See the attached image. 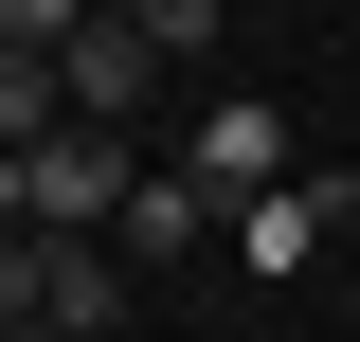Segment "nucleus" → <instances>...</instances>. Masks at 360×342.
I'll use <instances>...</instances> for the list:
<instances>
[{"label":"nucleus","mask_w":360,"mask_h":342,"mask_svg":"<svg viewBox=\"0 0 360 342\" xmlns=\"http://www.w3.org/2000/svg\"><path fill=\"white\" fill-rule=\"evenodd\" d=\"M198 234H234V216L198 198V180H180V163H162V180H144V198H127V234H108V253H127V270H180V253H198Z\"/></svg>","instance_id":"4"},{"label":"nucleus","mask_w":360,"mask_h":342,"mask_svg":"<svg viewBox=\"0 0 360 342\" xmlns=\"http://www.w3.org/2000/svg\"><path fill=\"white\" fill-rule=\"evenodd\" d=\"M18 342H72V324H18Z\"/></svg>","instance_id":"7"},{"label":"nucleus","mask_w":360,"mask_h":342,"mask_svg":"<svg viewBox=\"0 0 360 342\" xmlns=\"http://www.w3.org/2000/svg\"><path fill=\"white\" fill-rule=\"evenodd\" d=\"M180 180H198L217 216L288 198V108H270V90H217V108H198V144H180Z\"/></svg>","instance_id":"1"},{"label":"nucleus","mask_w":360,"mask_h":342,"mask_svg":"<svg viewBox=\"0 0 360 342\" xmlns=\"http://www.w3.org/2000/svg\"><path fill=\"white\" fill-rule=\"evenodd\" d=\"M127 289H144L127 253H54V324H72V342H108V324H127Z\"/></svg>","instance_id":"6"},{"label":"nucleus","mask_w":360,"mask_h":342,"mask_svg":"<svg viewBox=\"0 0 360 342\" xmlns=\"http://www.w3.org/2000/svg\"><path fill=\"white\" fill-rule=\"evenodd\" d=\"M342 198H360V180H288V198H252V216H234V253H252V289H288V270H307L324 234H342Z\"/></svg>","instance_id":"3"},{"label":"nucleus","mask_w":360,"mask_h":342,"mask_svg":"<svg viewBox=\"0 0 360 342\" xmlns=\"http://www.w3.org/2000/svg\"><path fill=\"white\" fill-rule=\"evenodd\" d=\"M54 72H72V127H127L144 90H162V54H144V18H127V0H90V37L54 54Z\"/></svg>","instance_id":"2"},{"label":"nucleus","mask_w":360,"mask_h":342,"mask_svg":"<svg viewBox=\"0 0 360 342\" xmlns=\"http://www.w3.org/2000/svg\"><path fill=\"white\" fill-rule=\"evenodd\" d=\"M0 144H18V163L72 144V72H54V54H0Z\"/></svg>","instance_id":"5"}]
</instances>
